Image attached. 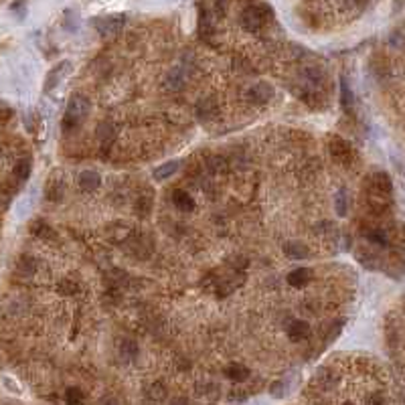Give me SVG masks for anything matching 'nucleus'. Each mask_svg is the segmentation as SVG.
<instances>
[{
  "label": "nucleus",
  "mask_w": 405,
  "mask_h": 405,
  "mask_svg": "<svg viewBox=\"0 0 405 405\" xmlns=\"http://www.w3.org/2000/svg\"><path fill=\"white\" fill-rule=\"evenodd\" d=\"M391 178L385 172H375L367 178V207L375 215H383L391 202Z\"/></svg>",
  "instance_id": "f257e3e1"
},
{
  "label": "nucleus",
  "mask_w": 405,
  "mask_h": 405,
  "mask_svg": "<svg viewBox=\"0 0 405 405\" xmlns=\"http://www.w3.org/2000/svg\"><path fill=\"white\" fill-rule=\"evenodd\" d=\"M89 110H91V106H89V99H87L85 95H81V93L71 95L69 104H67L65 118H63V124H61V126H63V132L75 130V128L81 124V120H85V118L89 116Z\"/></svg>",
  "instance_id": "f03ea898"
},
{
  "label": "nucleus",
  "mask_w": 405,
  "mask_h": 405,
  "mask_svg": "<svg viewBox=\"0 0 405 405\" xmlns=\"http://www.w3.org/2000/svg\"><path fill=\"white\" fill-rule=\"evenodd\" d=\"M268 21H270V13H268V9H264V7L251 5V7H247V9L241 13V25H243V29L249 31V33H260V31L268 25Z\"/></svg>",
  "instance_id": "7ed1b4c3"
},
{
  "label": "nucleus",
  "mask_w": 405,
  "mask_h": 405,
  "mask_svg": "<svg viewBox=\"0 0 405 405\" xmlns=\"http://www.w3.org/2000/svg\"><path fill=\"white\" fill-rule=\"evenodd\" d=\"M328 150H330V156H332L338 164H346V166H348V164L354 160V150H352V146H350L344 138H340V136L330 138Z\"/></svg>",
  "instance_id": "20e7f679"
},
{
  "label": "nucleus",
  "mask_w": 405,
  "mask_h": 405,
  "mask_svg": "<svg viewBox=\"0 0 405 405\" xmlns=\"http://www.w3.org/2000/svg\"><path fill=\"white\" fill-rule=\"evenodd\" d=\"M274 97V89L268 83H256L247 89V101L253 106H264L268 101H272Z\"/></svg>",
  "instance_id": "39448f33"
},
{
  "label": "nucleus",
  "mask_w": 405,
  "mask_h": 405,
  "mask_svg": "<svg viewBox=\"0 0 405 405\" xmlns=\"http://www.w3.org/2000/svg\"><path fill=\"white\" fill-rule=\"evenodd\" d=\"M194 112H196V116L200 120H215L219 116V104L213 97H205V99H200L196 104Z\"/></svg>",
  "instance_id": "423d86ee"
},
{
  "label": "nucleus",
  "mask_w": 405,
  "mask_h": 405,
  "mask_svg": "<svg viewBox=\"0 0 405 405\" xmlns=\"http://www.w3.org/2000/svg\"><path fill=\"white\" fill-rule=\"evenodd\" d=\"M310 334V324L306 320H292V324L288 326V336L294 342H300Z\"/></svg>",
  "instance_id": "0eeeda50"
},
{
  "label": "nucleus",
  "mask_w": 405,
  "mask_h": 405,
  "mask_svg": "<svg viewBox=\"0 0 405 405\" xmlns=\"http://www.w3.org/2000/svg\"><path fill=\"white\" fill-rule=\"evenodd\" d=\"M340 106L350 118L354 116V97H352V91H350L346 79L340 81Z\"/></svg>",
  "instance_id": "6e6552de"
},
{
  "label": "nucleus",
  "mask_w": 405,
  "mask_h": 405,
  "mask_svg": "<svg viewBox=\"0 0 405 405\" xmlns=\"http://www.w3.org/2000/svg\"><path fill=\"white\" fill-rule=\"evenodd\" d=\"M172 202H174V207H176L178 211H182V213H190V211L194 209L192 196H190L188 192H184V190H174V192H172Z\"/></svg>",
  "instance_id": "1a4fd4ad"
},
{
  "label": "nucleus",
  "mask_w": 405,
  "mask_h": 405,
  "mask_svg": "<svg viewBox=\"0 0 405 405\" xmlns=\"http://www.w3.org/2000/svg\"><path fill=\"white\" fill-rule=\"evenodd\" d=\"M310 280H312V272L308 268H298V270H294V272L288 274V284L294 286V288L306 286Z\"/></svg>",
  "instance_id": "9d476101"
},
{
  "label": "nucleus",
  "mask_w": 405,
  "mask_h": 405,
  "mask_svg": "<svg viewBox=\"0 0 405 405\" xmlns=\"http://www.w3.org/2000/svg\"><path fill=\"white\" fill-rule=\"evenodd\" d=\"M284 253L292 260H304V258H308V247L300 241H290L284 245Z\"/></svg>",
  "instance_id": "9b49d317"
},
{
  "label": "nucleus",
  "mask_w": 405,
  "mask_h": 405,
  "mask_svg": "<svg viewBox=\"0 0 405 405\" xmlns=\"http://www.w3.org/2000/svg\"><path fill=\"white\" fill-rule=\"evenodd\" d=\"M67 69H69V63H67V61H63V63H59L57 67L51 69V73L47 75V81H45V89H47V91L53 89V87L59 83V79L63 77V73H67Z\"/></svg>",
  "instance_id": "f8f14e48"
},
{
  "label": "nucleus",
  "mask_w": 405,
  "mask_h": 405,
  "mask_svg": "<svg viewBox=\"0 0 405 405\" xmlns=\"http://www.w3.org/2000/svg\"><path fill=\"white\" fill-rule=\"evenodd\" d=\"M184 83H186V77H184V71H182L180 67L172 69V71L166 75V87H168L170 91L182 89V87H184Z\"/></svg>",
  "instance_id": "ddd939ff"
},
{
  "label": "nucleus",
  "mask_w": 405,
  "mask_h": 405,
  "mask_svg": "<svg viewBox=\"0 0 405 405\" xmlns=\"http://www.w3.org/2000/svg\"><path fill=\"white\" fill-rule=\"evenodd\" d=\"M99 182H101V178H99V174L93 172V170H83V172L79 174V186H81L83 190H95V188L99 186Z\"/></svg>",
  "instance_id": "4468645a"
},
{
  "label": "nucleus",
  "mask_w": 405,
  "mask_h": 405,
  "mask_svg": "<svg viewBox=\"0 0 405 405\" xmlns=\"http://www.w3.org/2000/svg\"><path fill=\"white\" fill-rule=\"evenodd\" d=\"M144 395H146V399H148L150 403H160V401L166 397V387H164L162 383H152V385L146 387Z\"/></svg>",
  "instance_id": "2eb2a0df"
},
{
  "label": "nucleus",
  "mask_w": 405,
  "mask_h": 405,
  "mask_svg": "<svg viewBox=\"0 0 405 405\" xmlns=\"http://www.w3.org/2000/svg\"><path fill=\"white\" fill-rule=\"evenodd\" d=\"M97 138L101 142V148H104V152H106L110 148V144L114 142V124H99Z\"/></svg>",
  "instance_id": "dca6fc26"
},
{
  "label": "nucleus",
  "mask_w": 405,
  "mask_h": 405,
  "mask_svg": "<svg viewBox=\"0 0 405 405\" xmlns=\"http://www.w3.org/2000/svg\"><path fill=\"white\" fill-rule=\"evenodd\" d=\"M57 290H59V294H63V296H79V294H81V284H79L77 280L65 278V280H61V282L57 284Z\"/></svg>",
  "instance_id": "f3484780"
},
{
  "label": "nucleus",
  "mask_w": 405,
  "mask_h": 405,
  "mask_svg": "<svg viewBox=\"0 0 405 405\" xmlns=\"http://www.w3.org/2000/svg\"><path fill=\"white\" fill-rule=\"evenodd\" d=\"M225 375H227L231 381L241 383V381H245V379L249 377V369H247L245 365H237V363H233V365H229V367L225 369Z\"/></svg>",
  "instance_id": "a211bd4d"
},
{
  "label": "nucleus",
  "mask_w": 405,
  "mask_h": 405,
  "mask_svg": "<svg viewBox=\"0 0 405 405\" xmlns=\"http://www.w3.org/2000/svg\"><path fill=\"white\" fill-rule=\"evenodd\" d=\"M365 235H367V239L373 243V245H387V241H389V235H387V231L385 229H381V227H371V229H367L365 231Z\"/></svg>",
  "instance_id": "6ab92c4d"
},
{
  "label": "nucleus",
  "mask_w": 405,
  "mask_h": 405,
  "mask_svg": "<svg viewBox=\"0 0 405 405\" xmlns=\"http://www.w3.org/2000/svg\"><path fill=\"white\" fill-rule=\"evenodd\" d=\"M47 198L49 200H53V202H57V200H61L63 198V192H65V186H63V182H59V180H51V182H47Z\"/></svg>",
  "instance_id": "aec40b11"
},
{
  "label": "nucleus",
  "mask_w": 405,
  "mask_h": 405,
  "mask_svg": "<svg viewBox=\"0 0 405 405\" xmlns=\"http://www.w3.org/2000/svg\"><path fill=\"white\" fill-rule=\"evenodd\" d=\"M178 162L176 160H170V162H166V164H162V166H158L156 170H154V178L156 180H164V178H168V176H172L176 170H178Z\"/></svg>",
  "instance_id": "412c9836"
},
{
  "label": "nucleus",
  "mask_w": 405,
  "mask_h": 405,
  "mask_svg": "<svg viewBox=\"0 0 405 405\" xmlns=\"http://www.w3.org/2000/svg\"><path fill=\"white\" fill-rule=\"evenodd\" d=\"M134 211H136V215H140V217L150 215V211H152V196H150V194H142V196L136 200Z\"/></svg>",
  "instance_id": "4be33fe9"
},
{
  "label": "nucleus",
  "mask_w": 405,
  "mask_h": 405,
  "mask_svg": "<svg viewBox=\"0 0 405 405\" xmlns=\"http://www.w3.org/2000/svg\"><path fill=\"white\" fill-rule=\"evenodd\" d=\"M114 229H116V231H110V237H112L116 243H122V241L130 239V235H132V227H128V225H124V223H116Z\"/></svg>",
  "instance_id": "5701e85b"
},
{
  "label": "nucleus",
  "mask_w": 405,
  "mask_h": 405,
  "mask_svg": "<svg viewBox=\"0 0 405 405\" xmlns=\"http://www.w3.org/2000/svg\"><path fill=\"white\" fill-rule=\"evenodd\" d=\"M120 354H122V359H124L126 363L134 361V359H136V354H138V346H136V342H132V340H124L122 346H120Z\"/></svg>",
  "instance_id": "b1692460"
},
{
  "label": "nucleus",
  "mask_w": 405,
  "mask_h": 405,
  "mask_svg": "<svg viewBox=\"0 0 405 405\" xmlns=\"http://www.w3.org/2000/svg\"><path fill=\"white\" fill-rule=\"evenodd\" d=\"M95 27L104 35H112V33H116L122 27V21L120 19H106V21H101V23H95Z\"/></svg>",
  "instance_id": "393cba45"
},
{
  "label": "nucleus",
  "mask_w": 405,
  "mask_h": 405,
  "mask_svg": "<svg viewBox=\"0 0 405 405\" xmlns=\"http://www.w3.org/2000/svg\"><path fill=\"white\" fill-rule=\"evenodd\" d=\"M33 233L37 235V237H43V239H55L57 235H55V231L51 229L49 225H45L43 221H37V223H33Z\"/></svg>",
  "instance_id": "a878e982"
},
{
  "label": "nucleus",
  "mask_w": 405,
  "mask_h": 405,
  "mask_svg": "<svg viewBox=\"0 0 405 405\" xmlns=\"http://www.w3.org/2000/svg\"><path fill=\"white\" fill-rule=\"evenodd\" d=\"M65 403L67 405H83V391L77 387H69L65 391Z\"/></svg>",
  "instance_id": "bb28decb"
},
{
  "label": "nucleus",
  "mask_w": 405,
  "mask_h": 405,
  "mask_svg": "<svg viewBox=\"0 0 405 405\" xmlns=\"http://www.w3.org/2000/svg\"><path fill=\"white\" fill-rule=\"evenodd\" d=\"M29 174H31V162H29V160H21V162L15 166V178H17L19 182H25V180L29 178Z\"/></svg>",
  "instance_id": "cd10ccee"
},
{
  "label": "nucleus",
  "mask_w": 405,
  "mask_h": 405,
  "mask_svg": "<svg viewBox=\"0 0 405 405\" xmlns=\"http://www.w3.org/2000/svg\"><path fill=\"white\" fill-rule=\"evenodd\" d=\"M19 270H21V272H27V274H33V272H35V260H33V258H21Z\"/></svg>",
  "instance_id": "c85d7f7f"
},
{
  "label": "nucleus",
  "mask_w": 405,
  "mask_h": 405,
  "mask_svg": "<svg viewBox=\"0 0 405 405\" xmlns=\"http://www.w3.org/2000/svg\"><path fill=\"white\" fill-rule=\"evenodd\" d=\"M338 3L346 9H357V7H365L367 0H338Z\"/></svg>",
  "instance_id": "c756f323"
},
{
  "label": "nucleus",
  "mask_w": 405,
  "mask_h": 405,
  "mask_svg": "<svg viewBox=\"0 0 405 405\" xmlns=\"http://www.w3.org/2000/svg\"><path fill=\"white\" fill-rule=\"evenodd\" d=\"M336 211L340 215H346V196H344V192H340L338 198H336Z\"/></svg>",
  "instance_id": "7c9ffc66"
},
{
  "label": "nucleus",
  "mask_w": 405,
  "mask_h": 405,
  "mask_svg": "<svg viewBox=\"0 0 405 405\" xmlns=\"http://www.w3.org/2000/svg\"><path fill=\"white\" fill-rule=\"evenodd\" d=\"M272 395H274V397H282V395H284V383H282V381H278V383L272 387Z\"/></svg>",
  "instance_id": "2f4dec72"
},
{
  "label": "nucleus",
  "mask_w": 405,
  "mask_h": 405,
  "mask_svg": "<svg viewBox=\"0 0 405 405\" xmlns=\"http://www.w3.org/2000/svg\"><path fill=\"white\" fill-rule=\"evenodd\" d=\"M369 405H383V395H381V393H375V395L369 399Z\"/></svg>",
  "instance_id": "473e14b6"
},
{
  "label": "nucleus",
  "mask_w": 405,
  "mask_h": 405,
  "mask_svg": "<svg viewBox=\"0 0 405 405\" xmlns=\"http://www.w3.org/2000/svg\"><path fill=\"white\" fill-rule=\"evenodd\" d=\"M99 405H120V403H118V399H116V397H108V399L101 401Z\"/></svg>",
  "instance_id": "72a5a7b5"
},
{
  "label": "nucleus",
  "mask_w": 405,
  "mask_h": 405,
  "mask_svg": "<svg viewBox=\"0 0 405 405\" xmlns=\"http://www.w3.org/2000/svg\"><path fill=\"white\" fill-rule=\"evenodd\" d=\"M342 405H352V403H342Z\"/></svg>",
  "instance_id": "f704fd0d"
}]
</instances>
